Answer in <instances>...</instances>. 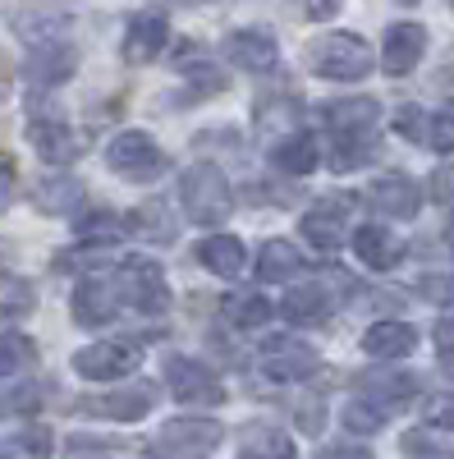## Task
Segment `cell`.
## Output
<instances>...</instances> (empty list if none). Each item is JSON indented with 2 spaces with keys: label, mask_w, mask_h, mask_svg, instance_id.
<instances>
[{
  "label": "cell",
  "mask_w": 454,
  "mask_h": 459,
  "mask_svg": "<svg viewBox=\"0 0 454 459\" xmlns=\"http://www.w3.org/2000/svg\"><path fill=\"white\" fill-rule=\"evenodd\" d=\"M179 207L193 225H220L235 212L230 179L220 175V166H188L179 179Z\"/></svg>",
  "instance_id": "6da1fadb"
},
{
  "label": "cell",
  "mask_w": 454,
  "mask_h": 459,
  "mask_svg": "<svg viewBox=\"0 0 454 459\" xmlns=\"http://www.w3.org/2000/svg\"><path fill=\"white\" fill-rule=\"evenodd\" d=\"M308 65H313V74H321V79H330V83H358V79L372 74L376 60H372V47L363 42V37L326 32L308 47Z\"/></svg>",
  "instance_id": "7a4b0ae2"
},
{
  "label": "cell",
  "mask_w": 454,
  "mask_h": 459,
  "mask_svg": "<svg viewBox=\"0 0 454 459\" xmlns=\"http://www.w3.org/2000/svg\"><path fill=\"white\" fill-rule=\"evenodd\" d=\"M116 290H120V303L142 317H161L170 308V285H166V272L151 257H124L120 272H116Z\"/></svg>",
  "instance_id": "3957f363"
},
{
  "label": "cell",
  "mask_w": 454,
  "mask_h": 459,
  "mask_svg": "<svg viewBox=\"0 0 454 459\" xmlns=\"http://www.w3.org/2000/svg\"><path fill=\"white\" fill-rule=\"evenodd\" d=\"M106 166L116 170L120 179H138V184H147V179H161V175H166V152L157 147V138H151V134H142V129H124V134L110 138V147H106Z\"/></svg>",
  "instance_id": "277c9868"
},
{
  "label": "cell",
  "mask_w": 454,
  "mask_h": 459,
  "mask_svg": "<svg viewBox=\"0 0 454 459\" xmlns=\"http://www.w3.org/2000/svg\"><path fill=\"white\" fill-rule=\"evenodd\" d=\"M257 363H261V372H267L276 386L308 381V377H317V368H321L317 350H313L308 340H298V335H276V340H267V344H261V354H257Z\"/></svg>",
  "instance_id": "5b68a950"
},
{
  "label": "cell",
  "mask_w": 454,
  "mask_h": 459,
  "mask_svg": "<svg viewBox=\"0 0 454 459\" xmlns=\"http://www.w3.org/2000/svg\"><path fill=\"white\" fill-rule=\"evenodd\" d=\"M345 290H349L345 276H330V285H321V281L294 285L280 299V313H285V322H298V326H321L339 308V294H345Z\"/></svg>",
  "instance_id": "8992f818"
},
{
  "label": "cell",
  "mask_w": 454,
  "mask_h": 459,
  "mask_svg": "<svg viewBox=\"0 0 454 459\" xmlns=\"http://www.w3.org/2000/svg\"><path fill=\"white\" fill-rule=\"evenodd\" d=\"M166 381L179 404H220L225 400V386L220 377L202 363V359H188V354H170L166 359Z\"/></svg>",
  "instance_id": "52a82bcc"
},
{
  "label": "cell",
  "mask_w": 454,
  "mask_h": 459,
  "mask_svg": "<svg viewBox=\"0 0 454 459\" xmlns=\"http://www.w3.org/2000/svg\"><path fill=\"white\" fill-rule=\"evenodd\" d=\"M138 363H142V350L129 340H101V344H88V350L73 354V372L83 381H120Z\"/></svg>",
  "instance_id": "ba28073f"
},
{
  "label": "cell",
  "mask_w": 454,
  "mask_h": 459,
  "mask_svg": "<svg viewBox=\"0 0 454 459\" xmlns=\"http://www.w3.org/2000/svg\"><path fill=\"white\" fill-rule=\"evenodd\" d=\"M225 428L211 423V418H175L157 432L151 441V455H211L220 446Z\"/></svg>",
  "instance_id": "9c48e42d"
},
{
  "label": "cell",
  "mask_w": 454,
  "mask_h": 459,
  "mask_svg": "<svg viewBox=\"0 0 454 459\" xmlns=\"http://www.w3.org/2000/svg\"><path fill=\"white\" fill-rule=\"evenodd\" d=\"M157 409V386L151 381H133V386H116L106 395L79 400V413H97V418H116V423H138Z\"/></svg>",
  "instance_id": "30bf717a"
},
{
  "label": "cell",
  "mask_w": 454,
  "mask_h": 459,
  "mask_svg": "<svg viewBox=\"0 0 454 459\" xmlns=\"http://www.w3.org/2000/svg\"><path fill=\"white\" fill-rule=\"evenodd\" d=\"M73 69H79V56L73 47H64L60 37H47V42H37L23 60V79L32 88H60L73 79Z\"/></svg>",
  "instance_id": "8fae6325"
},
{
  "label": "cell",
  "mask_w": 454,
  "mask_h": 459,
  "mask_svg": "<svg viewBox=\"0 0 454 459\" xmlns=\"http://www.w3.org/2000/svg\"><path fill=\"white\" fill-rule=\"evenodd\" d=\"M28 143H32L37 157L51 161V166H69L83 152V143L73 138V129L60 120V115H32L28 120Z\"/></svg>",
  "instance_id": "7c38bea8"
},
{
  "label": "cell",
  "mask_w": 454,
  "mask_h": 459,
  "mask_svg": "<svg viewBox=\"0 0 454 459\" xmlns=\"http://www.w3.org/2000/svg\"><path fill=\"white\" fill-rule=\"evenodd\" d=\"M427 56V28L423 23H390L386 28V51H381V69L390 79H404L423 65Z\"/></svg>",
  "instance_id": "4fadbf2b"
},
{
  "label": "cell",
  "mask_w": 454,
  "mask_h": 459,
  "mask_svg": "<svg viewBox=\"0 0 454 459\" xmlns=\"http://www.w3.org/2000/svg\"><path fill=\"white\" fill-rule=\"evenodd\" d=\"M349 198H321L313 212H303V239H308L313 248H321V253H330V248H339L345 244V225H349Z\"/></svg>",
  "instance_id": "5bb4252c"
},
{
  "label": "cell",
  "mask_w": 454,
  "mask_h": 459,
  "mask_svg": "<svg viewBox=\"0 0 454 459\" xmlns=\"http://www.w3.org/2000/svg\"><path fill=\"white\" fill-rule=\"evenodd\" d=\"M225 60L239 65L244 74H271L280 65V47L267 28H239L230 42H225Z\"/></svg>",
  "instance_id": "9a60e30c"
},
{
  "label": "cell",
  "mask_w": 454,
  "mask_h": 459,
  "mask_svg": "<svg viewBox=\"0 0 454 459\" xmlns=\"http://www.w3.org/2000/svg\"><path fill=\"white\" fill-rule=\"evenodd\" d=\"M73 322L79 326H101L120 313V290L116 281H101V276H88L83 285H73Z\"/></svg>",
  "instance_id": "2e32d148"
},
{
  "label": "cell",
  "mask_w": 454,
  "mask_h": 459,
  "mask_svg": "<svg viewBox=\"0 0 454 459\" xmlns=\"http://www.w3.org/2000/svg\"><path fill=\"white\" fill-rule=\"evenodd\" d=\"M170 47V19L166 14H138L129 19V32H124V60L129 65H151L161 51Z\"/></svg>",
  "instance_id": "e0dca14e"
},
{
  "label": "cell",
  "mask_w": 454,
  "mask_h": 459,
  "mask_svg": "<svg viewBox=\"0 0 454 459\" xmlns=\"http://www.w3.org/2000/svg\"><path fill=\"white\" fill-rule=\"evenodd\" d=\"M372 207L381 216H395V221H413L423 212V188L408 175H381L372 184Z\"/></svg>",
  "instance_id": "ac0fdd59"
},
{
  "label": "cell",
  "mask_w": 454,
  "mask_h": 459,
  "mask_svg": "<svg viewBox=\"0 0 454 459\" xmlns=\"http://www.w3.org/2000/svg\"><path fill=\"white\" fill-rule=\"evenodd\" d=\"M354 253H358L363 266H372V272H390V266H399V257H404V244L386 225H358L354 230Z\"/></svg>",
  "instance_id": "d6986e66"
},
{
  "label": "cell",
  "mask_w": 454,
  "mask_h": 459,
  "mask_svg": "<svg viewBox=\"0 0 454 459\" xmlns=\"http://www.w3.org/2000/svg\"><path fill=\"white\" fill-rule=\"evenodd\" d=\"M413 344H418V331H413L408 322H372L363 331V354L367 359H381V363L404 359Z\"/></svg>",
  "instance_id": "ffe728a7"
},
{
  "label": "cell",
  "mask_w": 454,
  "mask_h": 459,
  "mask_svg": "<svg viewBox=\"0 0 454 459\" xmlns=\"http://www.w3.org/2000/svg\"><path fill=\"white\" fill-rule=\"evenodd\" d=\"M321 120L330 134H367L381 120V106H376V97H345V101H330L321 110Z\"/></svg>",
  "instance_id": "44dd1931"
},
{
  "label": "cell",
  "mask_w": 454,
  "mask_h": 459,
  "mask_svg": "<svg viewBox=\"0 0 454 459\" xmlns=\"http://www.w3.org/2000/svg\"><path fill=\"white\" fill-rule=\"evenodd\" d=\"M358 391L367 400H376L386 413H399V409L413 404V395H418V381H413L408 372H367Z\"/></svg>",
  "instance_id": "7402d4cb"
},
{
  "label": "cell",
  "mask_w": 454,
  "mask_h": 459,
  "mask_svg": "<svg viewBox=\"0 0 454 459\" xmlns=\"http://www.w3.org/2000/svg\"><path fill=\"white\" fill-rule=\"evenodd\" d=\"M298 272H303V253L289 239L261 244V253H257V281L261 285H289Z\"/></svg>",
  "instance_id": "603a6c76"
},
{
  "label": "cell",
  "mask_w": 454,
  "mask_h": 459,
  "mask_svg": "<svg viewBox=\"0 0 454 459\" xmlns=\"http://www.w3.org/2000/svg\"><path fill=\"white\" fill-rule=\"evenodd\" d=\"M317 161H321V147H317V138H308V134H289V138L271 152V166H276L280 175H289V179L313 175Z\"/></svg>",
  "instance_id": "cb8c5ba5"
},
{
  "label": "cell",
  "mask_w": 454,
  "mask_h": 459,
  "mask_svg": "<svg viewBox=\"0 0 454 459\" xmlns=\"http://www.w3.org/2000/svg\"><path fill=\"white\" fill-rule=\"evenodd\" d=\"M257 138H289L298 134V101L294 97H261L253 115Z\"/></svg>",
  "instance_id": "d4e9b609"
},
{
  "label": "cell",
  "mask_w": 454,
  "mask_h": 459,
  "mask_svg": "<svg viewBox=\"0 0 454 459\" xmlns=\"http://www.w3.org/2000/svg\"><path fill=\"white\" fill-rule=\"evenodd\" d=\"M129 230H133L138 239H147V244H170V239L179 235V221H175V212H170L166 198H151V203H142V207L133 212Z\"/></svg>",
  "instance_id": "484cf974"
},
{
  "label": "cell",
  "mask_w": 454,
  "mask_h": 459,
  "mask_svg": "<svg viewBox=\"0 0 454 459\" xmlns=\"http://www.w3.org/2000/svg\"><path fill=\"white\" fill-rule=\"evenodd\" d=\"M244 244L235 239V235H207L202 244H198V262L207 266L211 276H239L244 272Z\"/></svg>",
  "instance_id": "4316f807"
},
{
  "label": "cell",
  "mask_w": 454,
  "mask_h": 459,
  "mask_svg": "<svg viewBox=\"0 0 454 459\" xmlns=\"http://www.w3.org/2000/svg\"><path fill=\"white\" fill-rule=\"evenodd\" d=\"M32 198H37V207H42L47 216H64V212H73L83 203V184L69 179V175H47L42 184L32 188Z\"/></svg>",
  "instance_id": "83f0119b"
},
{
  "label": "cell",
  "mask_w": 454,
  "mask_h": 459,
  "mask_svg": "<svg viewBox=\"0 0 454 459\" xmlns=\"http://www.w3.org/2000/svg\"><path fill=\"white\" fill-rule=\"evenodd\" d=\"M220 317L230 322L235 331H257V326L271 322V303L261 299V294H248L244 290V294H230V299L220 303Z\"/></svg>",
  "instance_id": "f1b7e54d"
},
{
  "label": "cell",
  "mask_w": 454,
  "mask_h": 459,
  "mask_svg": "<svg viewBox=\"0 0 454 459\" xmlns=\"http://www.w3.org/2000/svg\"><path fill=\"white\" fill-rule=\"evenodd\" d=\"M330 143H335V152H330L335 170H354V166H367V161L376 157L372 129H367V134H330Z\"/></svg>",
  "instance_id": "f546056e"
},
{
  "label": "cell",
  "mask_w": 454,
  "mask_h": 459,
  "mask_svg": "<svg viewBox=\"0 0 454 459\" xmlns=\"http://www.w3.org/2000/svg\"><path fill=\"white\" fill-rule=\"evenodd\" d=\"M244 455H271V459H289L294 455V441L285 428H271V423H257L244 432Z\"/></svg>",
  "instance_id": "4dcf8cb0"
},
{
  "label": "cell",
  "mask_w": 454,
  "mask_h": 459,
  "mask_svg": "<svg viewBox=\"0 0 454 459\" xmlns=\"http://www.w3.org/2000/svg\"><path fill=\"white\" fill-rule=\"evenodd\" d=\"M56 450V441H51V432L47 428H19L14 437H5L0 441V459H14V455H28V459H47Z\"/></svg>",
  "instance_id": "1f68e13d"
},
{
  "label": "cell",
  "mask_w": 454,
  "mask_h": 459,
  "mask_svg": "<svg viewBox=\"0 0 454 459\" xmlns=\"http://www.w3.org/2000/svg\"><path fill=\"white\" fill-rule=\"evenodd\" d=\"M73 235H79V244H116L124 235V221L116 212H88V216H79Z\"/></svg>",
  "instance_id": "d6a6232c"
},
{
  "label": "cell",
  "mask_w": 454,
  "mask_h": 459,
  "mask_svg": "<svg viewBox=\"0 0 454 459\" xmlns=\"http://www.w3.org/2000/svg\"><path fill=\"white\" fill-rule=\"evenodd\" d=\"M32 354H37V344H32L28 335L0 331V381H5V377H19V372L32 363Z\"/></svg>",
  "instance_id": "836d02e7"
},
{
  "label": "cell",
  "mask_w": 454,
  "mask_h": 459,
  "mask_svg": "<svg viewBox=\"0 0 454 459\" xmlns=\"http://www.w3.org/2000/svg\"><path fill=\"white\" fill-rule=\"evenodd\" d=\"M386 418H390V413L376 404V400H367V395H354V400L345 404V428H349L354 437H372L376 428L386 423Z\"/></svg>",
  "instance_id": "e575fe53"
},
{
  "label": "cell",
  "mask_w": 454,
  "mask_h": 459,
  "mask_svg": "<svg viewBox=\"0 0 454 459\" xmlns=\"http://www.w3.org/2000/svg\"><path fill=\"white\" fill-rule=\"evenodd\" d=\"M418 143H423V147H432V152H441V157H450V152H454V106H445V110L427 115Z\"/></svg>",
  "instance_id": "d590c367"
},
{
  "label": "cell",
  "mask_w": 454,
  "mask_h": 459,
  "mask_svg": "<svg viewBox=\"0 0 454 459\" xmlns=\"http://www.w3.org/2000/svg\"><path fill=\"white\" fill-rule=\"evenodd\" d=\"M32 308V285L19 276H0V317H23Z\"/></svg>",
  "instance_id": "8d00e7d4"
},
{
  "label": "cell",
  "mask_w": 454,
  "mask_h": 459,
  "mask_svg": "<svg viewBox=\"0 0 454 459\" xmlns=\"http://www.w3.org/2000/svg\"><path fill=\"white\" fill-rule=\"evenodd\" d=\"M423 418H427L432 432H454V395H432Z\"/></svg>",
  "instance_id": "74e56055"
},
{
  "label": "cell",
  "mask_w": 454,
  "mask_h": 459,
  "mask_svg": "<svg viewBox=\"0 0 454 459\" xmlns=\"http://www.w3.org/2000/svg\"><path fill=\"white\" fill-rule=\"evenodd\" d=\"M418 294H423L427 303H454V276L432 272V276H423V281H418Z\"/></svg>",
  "instance_id": "f35d334b"
},
{
  "label": "cell",
  "mask_w": 454,
  "mask_h": 459,
  "mask_svg": "<svg viewBox=\"0 0 454 459\" xmlns=\"http://www.w3.org/2000/svg\"><path fill=\"white\" fill-rule=\"evenodd\" d=\"M436 350H441V372L454 381V322H436Z\"/></svg>",
  "instance_id": "ab89813d"
},
{
  "label": "cell",
  "mask_w": 454,
  "mask_h": 459,
  "mask_svg": "<svg viewBox=\"0 0 454 459\" xmlns=\"http://www.w3.org/2000/svg\"><path fill=\"white\" fill-rule=\"evenodd\" d=\"M339 5H345V0H303V14H308L313 23H326V19L339 14Z\"/></svg>",
  "instance_id": "60d3db41"
},
{
  "label": "cell",
  "mask_w": 454,
  "mask_h": 459,
  "mask_svg": "<svg viewBox=\"0 0 454 459\" xmlns=\"http://www.w3.org/2000/svg\"><path fill=\"white\" fill-rule=\"evenodd\" d=\"M10 198H14V161L0 157V207H5Z\"/></svg>",
  "instance_id": "b9f144b4"
},
{
  "label": "cell",
  "mask_w": 454,
  "mask_h": 459,
  "mask_svg": "<svg viewBox=\"0 0 454 459\" xmlns=\"http://www.w3.org/2000/svg\"><path fill=\"white\" fill-rule=\"evenodd\" d=\"M432 194H436L441 203H454V170H445V175L436 179V188H432Z\"/></svg>",
  "instance_id": "7bdbcfd3"
},
{
  "label": "cell",
  "mask_w": 454,
  "mask_h": 459,
  "mask_svg": "<svg viewBox=\"0 0 454 459\" xmlns=\"http://www.w3.org/2000/svg\"><path fill=\"white\" fill-rule=\"evenodd\" d=\"M326 455H358V459H367L372 450H367V446H330Z\"/></svg>",
  "instance_id": "ee69618b"
},
{
  "label": "cell",
  "mask_w": 454,
  "mask_h": 459,
  "mask_svg": "<svg viewBox=\"0 0 454 459\" xmlns=\"http://www.w3.org/2000/svg\"><path fill=\"white\" fill-rule=\"evenodd\" d=\"M10 97V65H5V56H0V101Z\"/></svg>",
  "instance_id": "f6af8a7d"
},
{
  "label": "cell",
  "mask_w": 454,
  "mask_h": 459,
  "mask_svg": "<svg viewBox=\"0 0 454 459\" xmlns=\"http://www.w3.org/2000/svg\"><path fill=\"white\" fill-rule=\"evenodd\" d=\"M445 244L454 248V216H450V225H445Z\"/></svg>",
  "instance_id": "bcb514c9"
},
{
  "label": "cell",
  "mask_w": 454,
  "mask_h": 459,
  "mask_svg": "<svg viewBox=\"0 0 454 459\" xmlns=\"http://www.w3.org/2000/svg\"><path fill=\"white\" fill-rule=\"evenodd\" d=\"M175 5H202V0H175Z\"/></svg>",
  "instance_id": "7dc6e473"
},
{
  "label": "cell",
  "mask_w": 454,
  "mask_h": 459,
  "mask_svg": "<svg viewBox=\"0 0 454 459\" xmlns=\"http://www.w3.org/2000/svg\"><path fill=\"white\" fill-rule=\"evenodd\" d=\"M399 5H418V0H399Z\"/></svg>",
  "instance_id": "c3c4849f"
}]
</instances>
